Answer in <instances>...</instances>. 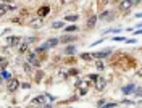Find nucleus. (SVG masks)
<instances>
[{"mask_svg":"<svg viewBox=\"0 0 142 108\" xmlns=\"http://www.w3.org/2000/svg\"><path fill=\"white\" fill-rule=\"evenodd\" d=\"M45 100H52L53 102V97L52 95H48V94H47V95H41V97H36L34 98V100L32 102H31V105H44V103H45Z\"/></svg>","mask_w":142,"mask_h":108,"instance_id":"nucleus-1","label":"nucleus"},{"mask_svg":"<svg viewBox=\"0 0 142 108\" xmlns=\"http://www.w3.org/2000/svg\"><path fill=\"white\" fill-rule=\"evenodd\" d=\"M57 44H58V39H48L45 44L41 45V49H42V50H47V49H52V47H55Z\"/></svg>","mask_w":142,"mask_h":108,"instance_id":"nucleus-2","label":"nucleus"},{"mask_svg":"<svg viewBox=\"0 0 142 108\" xmlns=\"http://www.w3.org/2000/svg\"><path fill=\"white\" fill-rule=\"evenodd\" d=\"M94 82H95V89H97V90H103V89H105V79H103L102 76H97Z\"/></svg>","mask_w":142,"mask_h":108,"instance_id":"nucleus-3","label":"nucleus"},{"mask_svg":"<svg viewBox=\"0 0 142 108\" xmlns=\"http://www.w3.org/2000/svg\"><path fill=\"white\" fill-rule=\"evenodd\" d=\"M28 60H29V63L34 64V66H39V64H41V61H39V58H37V55H36L34 52L28 53Z\"/></svg>","mask_w":142,"mask_h":108,"instance_id":"nucleus-4","label":"nucleus"},{"mask_svg":"<svg viewBox=\"0 0 142 108\" xmlns=\"http://www.w3.org/2000/svg\"><path fill=\"white\" fill-rule=\"evenodd\" d=\"M110 55V49L106 50H102V52H95V53H92V58H105Z\"/></svg>","mask_w":142,"mask_h":108,"instance_id":"nucleus-5","label":"nucleus"},{"mask_svg":"<svg viewBox=\"0 0 142 108\" xmlns=\"http://www.w3.org/2000/svg\"><path fill=\"white\" fill-rule=\"evenodd\" d=\"M18 87H20V81H18V79H10V81H8V90L13 92V90H16Z\"/></svg>","mask_w":142,"mask_h":108,"instance_id":"nucleus-6","label":"nucleus"},{"mask_svg":"<svg viewBox=\"0 0 142 108\" xmlns=\"http://www.w3.org/2000/svg\"><path fill=\"white\" fill-rule=\"evenodd\" d=\"M48 13H50V8H48L47 5H45V7H41V8L37 10V15H39V18H44V16H47Z\"/></svg>","mask_w":142,"mask_h":108,"instance_id":"nucleus-7","label":"nucleus"},{"mask_svg":"<svg viewBox=\"0 0 142 108\" xmlns=\"http://www.w3.org/2000/svg\"><path fill=\"white\" fill-rule=\"evenodd\" d=\"M132 5H136V2H121V3H119V10L126 11V10H129Z\"/></svg>","mask_w":142,"mask_h":108,"instance_id":"nucleus-8","label":"nucleus"},{"mask_svg":"<svg viewBox=\"0 0 142 108\" xmlns=\"http://www.w3.org/2000/svg\"><path fill=\"white\" fill-rule=\"evenodd\" d=\"M78 85L81 87V92L86 94L87 89H89V81H78Z\"/></svg>","mask_w":142,"mask_h":108,"instance_id":"nucleus-9","label":"nucleus"},{"mask_svg":"<svg viewBox=\"0 0 142 108\" xmlns=\"http://www.w3.org/2000/svg\"><path fill=\"white\" fill-rule=\"evenodd\" d=\"M20 44V37H16V36H11V37H8V45H11V47H15Z\"/></svg>","mask_w":142,"mask_h":108,"instance_id":"nucleus-10","label":"nucleus"},{"mask_svg":"<svg viewBox=\"0 0 142 108\" xmlns=\"http://www.w3.org/2000/svg\"><path fill=\"white\" fill-rule=\"evenodd\" d=\"M134 85H132V84H128V85H124V87H123V94H126V95H128V94H132V92H134Z\"/></svg>","mask_w":142,"mask_h":108,"instance_id":"nucleus-11","label":"nucleus"},{"mask_svg":"<svg viewBox=\"0 0 142 108\" xmlns=\"http://www.w3.org/2000/svg\"><path fill=\"white\" fill-rule=\"evenodd\" d=\"M95 21H97V16H91L87 21V28H94L95 26Z\"/></svg>","mask_w":142,"mask_h":108,"instance_id":"nucleus-12","label":"nucleus"},{"mask_svg":"<svg viewBox=\"0 0 142 108\" xmlns=\"http://www.w3.org/2000/svg\"><path fill=\"white\" fill-rule=\"evenodd\" d=\"M7 11H8V5H7V3H0V16L5 15Z\"/></svg>","mask_w":142,"mask_h":108,"instance_id":"nucleus-13","label":"nucleus"},{"mask_svg":"<svg viewBox=\"0 0 142 108\" xmlns=\"http://www.w3.org/2000/svg\"><path fill=\"white\" fill-rule=\"evenodd\" d=\"M0 77H2V79H7V81H10L11 79V74L8 71H2L0 73Z\"/></svg>","mask_w":142,"mask_h":108,"instance_id":"nucleus-14","label":"nucleus"},{"mask_svg":"<svg viewBox=\"0 0 142 108\" xmlns=\"http://www.w3.org/2000/svg\"><path fill=\"white\" fill-rule=\"evenodd\" d=\"M74 39H76V37H73V36H65V37H61L58 42H65V44H66V42H71V40H74Z\"/></svg>","mask_w":142,"mask_h":108,"instance_id":"nucleus-15","label":"nucleus"},{"mask_svg":"<svg viewBox=\"0 0 142 108\" xmlns=\"http://www.w3.org/2000/svg\"><path fill=\"white\" fill-rule=\"evenodd\" d=\"M31 26H32V28H39V26H42V19H34V21H31Z\"/></svg>","mask_w":142,"mask_h":108,"instance_id":"nucleus-16","label":"nucleus"},{"mask_svg":"<svg viewBox=\"0 0 142 108\" xmlns=\"http://www.w3.org/2000/svg\"><path fill=\"white\" fill-rule=\"evenodd\" d=\"M76 29H78V26H76V24H71V26H68V28L65 29V31H66V32H74Z\"/></svg>","mask_w":142,"mask_h":108,"instance_id":"nucleus-17","label":"nucleus"},{"mask_svg":"<svg viewBox=\"0 0 142 108\" xmlns=\"http://www.w3.org/2000/svg\"><path fill=\"white\" fill-rule=\"evenodd\" d=\"M7 64H8V61H7L5 58H2V57H0V68H2V70H5V68H7Z\"/></svg>","mask_w":142,"mask_h":108,"instance_id":"nucleus-18","label":"nucleus"},{"mask_svg":"<svg viewBox=\"0 0 142 108\" xmlns=\"http://www.w3.org/2000/svg\"><path fill=\"white\" fill-rule=\"evenodd\" d=\"M63 28V21H57V23H53V29H61Z\"/></svg>","mask_w":142,"mask_h":108,"instance_id":"nucleus-19","label":"nucleus"},{"mask_svg":"<svg viewBox=\"0 0 142 108\" xmlns=\"http://www.w3.org/2000/svg\"><path fill=\"white\" fill-rule=\"evenodd\" d=\"M26 49H28V42H23V44L20 45V52H21V53H24Z\"/></svg>","mask_w":142,"mask_h":108,"instance_id":"nucleus-20","label":"nucleus"},{"mask_svg":"<svg viewBox=\"0 0 142 108\" xmlns=\"http://www.w3.org/2000/svg\"><path fill=\"white\" fill-rule=\"evenodd\" d=\"M110 16H112V13H110V11H103V13H102V15H100V19H105V18H110Z\"/></svg>","mask_w":142,"mask_h":108,"instance_id":"nucleus-21","label":"nucleus"},{"mask_svg":"<svg viewBox=\"0 0 142 108\" xmlns=\"http://www.w3.org/2000/svg\"><path fill=\"white\" fill-rule=\"evenodd\" d=\"M74 50H76V49H74V47H73V45H69V47H66V53H68V55H73V53H74Z\"/></svg>","mask_w":142,"mask_h":108,"instance_id":"nucleus-22","label":"nucleus"},{"mask_svg":"<svg viewBox=\"0 0 142 108\" xmlns=\"http://www.w3.org/2000/svg\"><path fill=\"white\" fill-rule=\"evenodd\" d=\"M78 19V15H68L66 16V21H76Z\"/></svg>","mask_w":142,"mask_h":108,"instance_id":"nucleus-23","label":"nucleus"},{"mask_svg":"<svg viewBox=\"0 0 142 108\" xmlns=\"http://www.w3.org/2000/svg\"><path fill=\"white\" fill-rule=\"evenodd\" d=\"M42 76H44V73H42V71H37V73H36V81L39 82V81L42 79Z\"/></svg>","mask_w":142,"mask_h":108,"instance_id":"nucleus-24","label":"nucleus"},{"mask_svg":"<svg viewBox=\"0 0 142 108\" xmlns=\"http://www.w3.org/2000/svg\"><path fill=\"white\" fill-rule=\"evenodd\" d=\"M81 58H82V60H92V55H91V53H82Z\"/></svg>","mask_w":142,"mask_h":108,"instance_id":"nucleus-25","label":"nucleus"},{"mask_svg":"<svg viewBox=\"0 0 142 108\" xmlns=\"http://www.w3.org/2000/svg\"><path fill=\"white\" fill-rule=\"evenodd\" d=\"M113 106H116V103H115V102H112V103H105L102 108H113Z\"/></svg>","mask_w":142,"mask_h":108,"instance_id":"nucleus-26","label":"nucleus"},{"mask_svg":"<svg viewBox=\"0 0 142 108\" xmlns=\"http://www.w3.org/2000/svg\"><path fill=\"white\" fill-rule=\"evenodd\" d=\"M97 68H99V70H103V63H102V61H97Z\"/></svg>","mask_w":142,"mask_h":108,"instance_id":"nucleus-27","label":"nucleus"},{"mask_svg":"<svg viewBox=\"0 0 142 108\" xmlns=\"http://www.w3.org/2000/svg\"><path fill=\"white\" fill-rule=\"evenodd\" d=\"M68 74H71V76H74V74H78V71H76V70H71V71L68 73Z\"/></svg>","mask_w":142,"mask_h":108,"instance_id":"nucleus-28","label":"nucleus"}]
</instances>
